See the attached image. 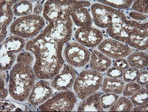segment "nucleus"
<instances>
[{"label":"nucleus","instance_id":"7ed1b4c3","mask_svg":"<svg viewBox=\"0 0 148 112\" xmlns=\"http://www.w3.org/2000/svg\"><path fill=\"white\" fill-rule=\"evenodd\" d=\"M46 26V20L43 16L30 14L20 17L11 23L10 33L26 39L35 38L43 30Z\"/></svg>","mask_w":148,"mask_h":112},{"label":"nucleus","instance_id":"473e14b6","mask_svg":"<svg viewBox=\"0 0 148 112\" xmlns=\"http://www.w3.org/2000/svg\"><path fill=\"white\" fill-rule=\"evenodd\" d=\"M136 83L139 84L141 87L147 89L148 84V72L147 70L139 71L138 77L136 80Z\"/></svg>","mask_w":148,"mask_h":112},{"label":"nucleus","instance_id":"c9c22d12","mask_svg":"<svg viewBox=\"0 0 148 112\" xmlns=\"http://www.w3.org/2000/svg\"><path fill=\"white\" fill-rule=\"evenodd\" d=\"M16 109H21L15 105V103H11L8 102L1 101V111H17Z\"/></svg>","mask_w":148,"mask_h":112},{"label":"nucleus","instance_id":"f257e3e1","mask_svg":"<svg viewBox=\"0 0 148 112\" xmlns=\"http://www.w3.org/2000/svg\"><path fill=\"white\" fill-rule=\"evenodd\" d=\"M64 45L39 34L26 43V50L34 56L33 69L37 78L52 79L62 69L65 64L62 56Z\"/></svg>","mask_w":148,"mask_h":112},{"label":"nucleus","instance_id":"a878e982","mask_svg":"<svg viewBox=\"0 0 148 112\" xmlns=\"http://www.w3.org/2000/svg\"><path fill=\"white\" fill-rule=\"evenodd\" d=\"M131 0H114V1H98L100 3L116 10H127L133 3Z\"/></svg>","mask_w":148,"mask_h":112},{"label":"nucleus","instance_id":"f704fd0d","mask_svg":"<svg viewBox=\"0 0 148 112\" xmlns=\"http://www.w3.org/2000/svg\"><path fill=\"white\" fill-rule=\"evenodd\" d=\"M113 67L123 71L126 70L130 67L127 60L125 58H119L114 59L113 62Z\"/></svg>","mask_w":148,"mask_h":112},{"label":"nucleus","instance_id":"423d86ee","mask_svg":"<svg viewBox=\"0 0 148 112\" xmlns=\"http://www.w3.org/2000/svg\"><path fill=\"white\" fill-rule=\"evenodd\" d=\"M91 11L95 25L102 29H107L127 20L123 12L100 3L93 4L91 7Z\"/></svg>","mask_w":148,"mask_h":112},{"label":"nucleus","instance_id":"0eeeda50","mask_svg":"<svg viewBox=\"0 0 148 112\" xmlns=\"http://www.w3.org/2000/svg\"><path fill=\"white\" fill-rule=\"evenodd\" d=\"M72 20L70 16H65L50 22L43 29L40 36L66 44L71 39Z\"/></svg>","mask_w":148,"mask_h":112},{"label":"nucleus","instance_id":"1a4fd4ad","mask_svg":"<svg viewBox=\"0 0 148 112\" xmlns=\"http://www.w3.org/2000/svg\"><path fill=\"white\" fill-rule=\"evenodd\" d=\"M64 56L68 65L73 68H81L89 63L91 52L87 47L73 42L65 47Z\"/></svg>","mask_w":148,"mask_h":112},{"label":"nucleus","instance_id":"4be33fe9","mask_svg":"<svg viewBox=\"0 0 148 112\" xmlns=\"http://www.w3.org/2000/svg\"><path fill=\"white\" fill-rule=\"evenodd\" d=\"M130 67L138 69H144L148 65V55L144 51H137L131 53L126 59Z\"/></svg>","mask_w":148,"mask_h":112},{"label":"nucleus","instance_id":"39448f33","mask_svg":"<svg viewBox=\"0 0 148 112\" xmlns=\"http://www.w3.org/2000/svg\"><path fill=\"white\" fill-rule=\"evenodd\" d=\"M90 5L91 3L87 1H47L44 4L43 17L50 23L63 16H70L77 8H87Z\"/></svg>","mask_w":148,"mask_h":112},{"label":"nucleus","instance_id":"bb28decb","mask_svg":"<svg viewBox=\"0 0 148 112\" xmlns=\"http://www.w3.org/2000/svg\"><path fill=\"white\" fill-rule=\"evenodd\" d=\"M130 100L134 106L148 103L147 89L142 87L138 91L130 97Z\"/></svg>","mask_w":148,"mask_h":112},{"label":"nucleus","instance_id":"b1692460","mask_svg":"<svg viewBox=\"0 0 148 112\" xmlns=\"http://www.w3.org/2000/svg\"><path fill=\"white\" fill-rule=\"evenodd\" d=\"M17 59V56L15 54L8 52L5 48L1 45V70L7 71L11 69Z\"/></svg>","mask_w":148,"mask_h":112},{"label":"nucleus","instance_id":"4468645a","mask_svg":"<svg viewBox=\"0 0 148 112\" xmlns=\"http://www.w3.org/2000/svg\"><path fill=\"white\" fill-rule=\"evenodd\" d=\"M51 83L45 80H40L35 83L28 97L29 103L33 106H38L53 96V90Z\"/></svg>","mask_w":148,"mask_h":112},{"label":"nucleus","instance_id":"e433bc0d","mask_svg":"<svg viewBox=\"0 0 148 112\" xmlns=\"http://www.w3.org/2000/svg\"><path fill=\"white\" fill-rule=\"evenodd\" d=\"M129 16L134 20V21H145L147 19V14H144L136 11H130L129 13Z\"/></svg>","mask_w":148,"mask_h":112},{"label":"nucleus","instance_id":"9b49d317","mask_svg":"<svg viewBox=\"0 0 148 112\" xmlns=\"http://www.w3.org/2000/svg\"><path fill=\"white\" fill-rule=\"evenodd\" d=\"M77 72L73 67L67 64L52 78L51 84L52 88L58 91L70 90L75 82Z\"/></svg>","mask_w":148,"mask_h":112},{"label":"nucleus","instance_id":"7c9ffc66","mask_svg":"<svg viewBox=\"0 0 148 112\" xmlns=\"http://www.w3.org/2000/svg\"><path fill=\"white\" fill-rule=\"evenodd\" d=\"M132 8L134 11L140 13L147 14L148 13L147 1H134L132 5Z\"/></svg>","mask_w":148,"mask_h":112},{"label":"nucleus","instance_id":"5701e85b","mask_svg":"<svg viewBox=\"0 0 148 112\" xmlns=\"http://www.w3.org/2000/svg\"><path fill=\"white\" fill-rule=\"evenodd\" d=\"M33 11V4L30 1H20L13 7V14L17 17H23L32 14Z\"/></svg>","mask_w":148,"mask_h":112},{"label":"nucleus","instance_id":"6e6552de","mask_svg":"<svg viewBox=\"0 0 148 112\" xmlns=\"http://www.w3.org/2000/svg\"><path fill=\"white\" fill-rule=\"evenodd\" d=\"M77 103V98L75 93L70 90L60 91L39 106V110L42 111H71Z\"/></svg>","mask_w":148,"mask_h":112},{"label":"nucleus","instance_id":"ddd939ff","mask_svg":"<svg viewBox=\"0 0 148 112\" xmlns=\"http://www.w3.org/2000/svg\"><path fill=\"white\" fill-rule=\"evenodd\" d=\"M147 38L148 23L136 21L125 43L139 51H145L147 49Z\"/></svg>","mask_w":148,"mask_h":112},{"label":"nucleus","instance_id":"4c0bfd02","mask_svg":"<svg viewBox=\"0 0 148 112\" xmlns=\"http://www.w3.org/2000/svg\"><path fill=\"white\" fill-rule=\"evenodd\" d=\"M43 3L44 1H38V3L34 5L33 11V14L40 16V14H42L44 9V5L43 4Z\"/></svg>","mask_w":148,"mask_h":112},{"label":"nucleus","instance_id":"6ab92c4d","mask_svg":"<svg viewBox=\"0 0 148 112\" xmlns=\"http://www.w3.org/2000/svg\"><path fill=\"white\" fill-rule=\"evenodd\" d=\"M26 40L21 37L12 35L9 36L1 43L7 51L14 54H18L26 47Z\"/></svg>","mask_w":148,"mask_h":112},{"label":"nucleus","instance_id":"72a5a7b5","mask_svg":"<svg viewBox=\"0 0 148 112\" xmlns=\"http://www.w3.org/2000/svg\"><path fill=\"white\" fill-rule=\"evenodd\" d=\"M125 71L120 69L114 67H110L106 72V76L109 78H121L123 77Z\"/></svg>","mask_w":148,"mask_h":112},{"label":"nucleus","instance_id":"2eb2a0df","mask_svg":"<svg viewBox=\"0 0 148 112\" xmlns=\"http://www.w3.org/2000/svg\"><path fill=\"white\" fill-rule=\"evenodd\" d=\"M18 1H1V20H0V34L1 43L5 41L7 34V28L13 20V5Z\"/></svg>","mask_w":148,"mask_h":112},{"label":"nucleus","instance_id":"20e7f679","mask_svg":"<svg viewBox=\"0 0 148 112\" xmlns=\"http://www.w3.org/2000/svg\"><path fill=\"white\" fill-rule=\"evenodd\" d=\"M103 79L101 72L91 69L84 70L78 75L73 84L74 92L79 99L84 100L101 88Z\"/></svg>","mask_w":148,"mask_h":112},{"label":"nucleus","instance_id":"393cba45","mask_svg":"<svg viewBox=\"0 0 148 112\" xmlns=\"http://www.w3.org/2000/svg\"><path fill=\"white\" fill-rule=\"evenodd\" d=\"M134 106L130 100L125 96L118 98L114 104L108 110L110 111H130L133 109Z\"/></svg>","mask_w":148,"mask_h":112},{"label":"nucleus","instance_id":"f8f14e48","mask_svg":"<svg viewBox=\"0 0 148 112\" xmlns=\"http://www.w3.org/2000/svg\"><path fill=\"white\" fill-rule=\"evenodd\" d=\"M77 42L87 48H94L103 41L101 30L91 27L78 28L74 33Z\"/></svg>","mask_w":148,"mask_h":112},{"label":"nucleus","instance_id":"c756f323","mask_svg":"<svg viewBox=\"0 0 148 112\" xmlns=\"http://www.w3.org/2000/svg\"><path fill=\"white\" fill-rule=\"evenodd\" d=\"M142 87L136 82H127V84L125 85L122 94H123V96L129 97L138 91Z\"/></svg>","mask_w":148,"mask_h":112},{"label":"nucleus","instance_id":"412c9836","mask_svg":"<svg viewBox=\"0 0 148 112\" xmlns=\"http://www.w3.org/2000/svg\"><path fill=\"white\" fill-rule=\"evenodd\" d=\"M125 21L121 23L114 24L106 29L108 34L112 39L125 43L130 35V32L126 26Z\"/></svg>","mask_w":148,"mask_h":112},{"label":"nucleus","instance_id":"f03ea898","mask_svg":"<svg viewBox=\"0 0 148 112\" xmlns=\"http://www.w3.org/2000/svg\"><path fill=\"white\" fill-rule=\"evenodd\" d=\"M34 56L24 51L17 56L16 63L10 71L8 89L14 100L23 102L28 99L37 78L33 64Z\"/></svg>","mask_w":148,"mask_h":112},{"label":"nucleus","instance_id":"f3484780","mask_svg":"<svg viewBox=\"0 0 148 112\" xmlns=\"http://www.w3.org/2000/svg\"><path fill=\"white\" fill-rule=\"evenodd\" d=\"M73 23L79 28L91 27L92 19L89 10L86 7H79L73 10L70 14Z\"/></svg>","mask_w":148,"mask_h":112},{"label":"nucleus","instance_id":"aec40b11","mask_svg":"<svg viewBox=\"0 0 148 112\" xmlns=\"http://www.w3.org/2000/svg\"><path fill=\"white\" fill-rule=\"evenodd\" d=\"M125 82L120 78L106 77L103 79L101 90L104 93H113L121 94L125 87Z\"/></svg>","mask_w":148,"mask_h":112},{"label":"nucleus","instance_id":"a211bd4d","mask_svg":"<svg viewBox=\"0 0 148 112\" xmlns=\"http://www.w3.org/2000/svg\"><path fill=\"white\" fill-rule=\"evenodd\" d=\"M101 93L100 92H95L82 100V102L79 103L77 111H104L101 103Z\"/></svg>","mask_w":148,"mask_h":112},{"label":"nucleus","instance_id":"cd10ccee","mask_svg":"<svg viewBox=\"0 0 148 112\" xmlns=\"http://www.w3.org/2000/svg\"><path fill=\"white\" fill-rule=\"evenodd\" d=\"M119 98L118 94L113 93H104L101 96V103L104 110H108L113 106Z\"/></svg>","mask_w":148,"mask_h":112},{"label":"nucleus","instance_id":"2f4dec72","mask_svg":"<svg viewBox=\"0 0 148 112\" xmlns=\"http://www.w3.org/2000/svg\"><path fill=\"white\" fill-rule=\"evenodd\" d=\"M1 98L4 99L7 98L9 94L8 89H7V76L5 71L1 70Z\"/></svg>","mask_w":148,"mask_h":112},{"label":"nucleus","instance_id":"9d476101","mask_svg":"<svg viewBox=\"0 0 148 112\" xmlns=\"http://www.w3.org/2000/svg\"><path fill=\"white\" fill-rule=\"evenodd\" d=\"M98 49L108 58L113 59L125 58L133 52V49L127 44L112 38L103 40L98 46Z\"/></svg>","mask_w":148,"mask_h":112},{"label":"nucleus","instance_id":"58836bf2","mask_svg":"<svg viewBox=\"0 0 148 112\" xmlns=\"http://www.w3.org/2000/svg\"><path fill=\"white\" fill-rule=\"evenodd\" d=\"M148 109V104H145L143 105L137 106L133 107L132 111H147Z\"/></svg>","mask_w":148,"mask_h":112},{"label":"nucleus","instance_id":"dca6fc26","mask_svg":"<svg viewBox=\"0 0 148 112\" xmlns=\"http://www.w3.org/2000/svg\"><path fill=\"white\" fill-rule=\"evenodd\" d=\"M112 64V60L99 51L94 50L91 53L89 66L91 69L101 73L107 72Z\"/></svg>","mask_w":148,"mask_h":112},{"label":"nucleus","instance_id":"c85d7f7f","mask_svg":"<svg viewBox=\"0 0 148 112\" xmlns=\"http://www.w3.org/2000/svg\"><path fill=\"white\" fill-rule=\"evenodd\" d=\"M139 73V70L132 67H129L128 69L125 71L124 74L123 75V80L126 82H135L136 80L138 75Z\"/></svg>","mask_w":148,"mask_h":112}]
</instances>
